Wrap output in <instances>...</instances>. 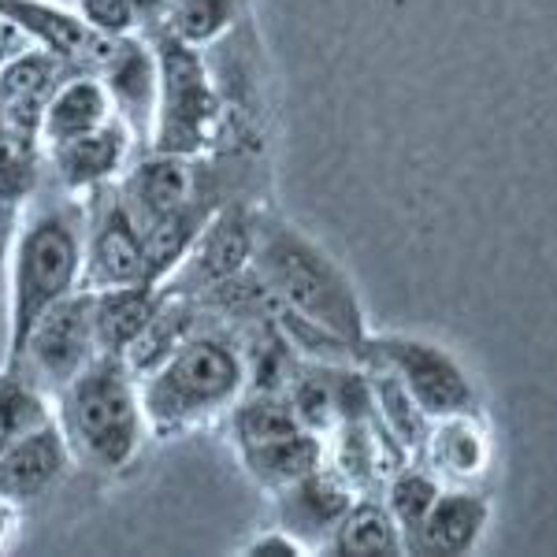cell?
Wrapping results in <instances>:
<instances>
[{
	"label": "cell",
	"instance_id": "obj_1",
	"mask_svg": "<svg viewBox=\"0 0 557 557\" xmlns=\"http://www.w3.org/2000/svg\"><path fill=\"white\" fill-rule=\"evenodd\" d=\"M249 272L260 278V286L272 294L283 312L317 323L354 349H361L372 331L361 294L354 278L343 272V264L317 238H309L264 201L253 209Z\"/></svg>",
	"mask_w": 557,
	"mask_h": 557
},
{
	"label": "cell",
	"instance_id": "obj_2",
	"mask_svg": "<svg viewBox=\"0 0 557 557\" xmlns=\"http://www.w3.org/2000/svg\"><path fill=\"white\" fill-rule=\"evenodd\" d=\"M83 249H86V197L71 194L57 183L38 186L30 201L20 205L12 268H8V346L12 357L34 320L49 305L67 298L83 286Z\"/></svg>",
	"mask_w": 557,
	"mask_h": 557
},
{
	"label": "cell",
	"instance_id": "obj_3",
	"mask_svg": "<svg viewBox=\"0 0 557 557\" xmlns=\"http://www.w3.org/2000/svg\"><path fill=\"white\" fill-rule=\"evenodd\" d=\"M246 383L249 372L238 335L205 312L201 327L138 380L152 438H186L220 424L246 394Z\"/></svg>",
	"mask_w": 557,
	"mask_h": 557
},
{
	"label": "cell",
	"instance_id": "obj_4",
	"mask_svg": "<svg viewBox=\"0 0 557 557\" xmlns=\"http://www.w3.org/2000/svg\"><path fill=\"white\" fill-rule=\"evenodd\" d=\"M52 420L64 435L75 469L94 475L127 472L152 443L138 375L123 357L112 354H97L52 398Z\"/></svg>",
	"mask_w": 557,
	"mask_h": 557
},
{
	"label": "cell",
	"instance_id": "obj_5",
	"mask_svg": "<svg viewBox=\"0 0 557 557\" xmlns=\"http://www.w3.org/2000/svg\"><path fill=\"white\" fill-rule=\"evenodd\" d=\"M141 34L157 60V112L146 149L178 152V157L227 149V112L212 78L209 52L172 38L160 26Z\"/></svg>",
	"mask_w": 557,
	"mask_h": 557
},
{
	"label": "cell",
	"instance_id": "obj_6",
	"mask_svg": "<svg viewBox=\"0 0 557 557\" xmlns=\"http://www.w3.org/2000/svg\"><path fill=\"white\" fill-rule=\"evenodd\" d=\"M357 364L386 368L428 420L454 412H480V386L446 346L406 331H368L357 349Z\"/></svg>",
	"mask_w": 557,
	"mask_h": 557
},
{
	"label": "cell",
	"instance_id": "obj_7",
	"mask_svg": "<svg viewBox=\"0 0 557 557\" xmlns=\"http://www.w3.org/2000/svg\"><path fill=\"white\" fill-rule=\"evenodd\" d=\"M97 354L101 349L94 335V294L78 286L67 298L49 305L26 331L20 349L0 364H12L34 391L52 401Z\"/></svg>",
	"mask_w": 557,
	"mask_h": 557
},
{
	"label": "cell",
	"instance_id": "obj_8",
	"mask_svg": "<svg viewBox=\"0 0 557 557\" xmlns=\"http://www.w3.org/2000/svg\"><path fill=\"white\" fill-rule=\"evenodd\" d=\"M86 197V249H83V286L108 290V286L149 283L146 238L123 201L120 186L104 183Z\"/></svg>",
	"mask_w": 557,
	"mask_h": 557
},
{
	"label": "cell",
	"instance_id": "obj_9",
	"mask_svg": "<svg viewBox=\"0 0 557 557\" xmlns=\"http://www.w3.org/2000/svg\"><path fill=\"white\" fill-rule=\"evenodd\" d=\"M260 201H231L220 212L209 215L201 231H197L194 246L175 264V272L160 283V290L197 294L212 290V286L227 283V278L242 275L249 268V253H253V209Z\"/></svg>",
	"mask_w": 557,
	"mask_h": 557
},
{
	"label": "cell",
	"instance_id": "obj_10",
	"mask_svg": "<svg viewBox=\"0 0 557 557\" xmlns=\"http://www.w3.org/2000/svg\"><path fill=\"white\" fill-rule=\"evenodd\" d=\"M94 75L108 89L115 120L146 149L152 131V112H157V60H152L146 34L108 38L94 64Z\"/></svg>",
	"mask_w": 557,
	"mask_h": 557
},
{
	"label": "cell",
	"instance_id": "obj_11",
	"mask_svg": "<svg viewBox=\"0 0 557 557\" xmlns=\"http://www.w3.org/2000/svg\"><path fill=\"white\" fill-rule=\"evenodd\" d=\"M71 469L75 461H71L64 435L49 412L0 450V498L20 509L34 506L45 494H52V487H60Z\"/></svg>",
	"mask_w": 557,
	"mask_h": 557
},
{
	"label": "cell",
	"instance_id": "obj_12",
	"mask_svg": "<svg viewBox=\"0 0 557 557\" xmlns=\"http://www.w3.org/2000/svg\"><path fill=\"white\" fill-rule=\"evenodd\" d=\"M138 149L141 146L120 120H108L89 134L45 146V178L71 194H89L104 183H115Z\"/></svg>",
	"mask_w": 557,
	"mask_h": 557
},
{
	"label": "cell",
	"instance_id": "obj_13",
	"mask_svg": "<svg viewBox=\"0 0 557 557\" xmlns=\"http://www.w3.org/2000/svg\"><path fill=\"white\" fill-rule=\"evenodd\" d=\"M354 498L357 491L346 480H338L327 465H320L317 472L272 491L275 528H283L286 535L298 539L309 554H320L343 513L354 506Z\"/></svg>",
	"mask_w": 557,
	"mask_h": 557
},
{
	"label": "cell",
	"instance_id": "obj_14",
	"mask_svg": "<svg viewBox=\"0 0 557 557\" xmlns=\"http://www.w3.org/2000/svg\"><path fill=\"white\" fill-rule=\"evenodd\" d=\"M417 461H424L443 487H480L494 465V438L483 409L431 420Z\"/></svg>",
	"mask_w": 557,
	"mask_h": 557
},
{
	"label": "cell",
	"instance_id": "obj_15",
	"mask_svg": "<svg viewBox=\"0 0 557 557\" xmlns=\"http://www.w3.org/2000/svg\"><path fill=\"white\" fill-rule=\"evenodd\" d=\"M491 498L480 487H443L428 517L412 532L406 554L417 557H465L475 554L491 528Z\"/></svg>",
	"mask_w": 557,
	"mask_h": 557
},
{
	"label": "cell",
	"instance_id": "obj_16",
	"mask_svg": "<svg viewBox=\"0 0 557 557\" xmlns=\"http://www.w3.org/2000/svg\"><path fill=\"white\" fill-rule=\"evenodd\" d=\"M67 71L71 64L45 49H26L0 60V120L41 134V112Z\"/></svg>",
	"mask_w": 557,
	"mask_h": 557
},
{
	"label": "cell",
	"instance_id": "obj_17",
	"mask_svg": "<svg viewBox=\"0 0 557 557\" xmlns=\"http://www.w3.org/2000/svg\"><path fill=\"white\" fill-rule=\"evenodd\" d=\"M108 120H115V112L101 78L94 71L71 67L57 83V89H52L49 104L41 112V146L78 138V134L104 127Z\"/></svg>",
	"mask_w": 557,
	"mask_h": 557
},
{
	"label": "cell",
	"instance_id": "obj_18",
	"mask_svg": "<svg viewBox=\"0 0 557 557\" xmlns=\"http://www.w3.org/2000/svg\"><path fill=\"white\" fill-rule=\"evenodd\" d=\"M238 461L257 487H264L268 494H272L278 487H286V483H294V480H301V475L320 469L323 465V435L298 428V431H290V435L268 438V443L242 446Z\"/></svg>",
	"mask_w": 557,
	"mask_h": 557
},
{
	"label": "cell",
	"instance_id": "obj_19",
	"mask_svg": "<svg viewBox=\"0 0 557 557\" xmlns=\"http://www.w3.org/2000/svg\"><path fill=\"white\" fill-rule=\"evenodd\" d=\"M327 557H398L406 554V539H401L398 524H394L391 509L383 506L380 494H357L354 506L346 509L338 528L323 543Z\"/></svg>",
	"mask_w": 557,
	"mask_h": 557
},
{
	"label": "cell",
	"instance_id": "obj_20",
	"mask_svg": "<svg viewBox=\"0 0 557 557\" xmlns=\"http://www.w3.org/2000/svg\"><path fill=\"white\" fill-rule=\"evenodd\" d=\"M201 320H205V312H201V305H197V298L160 290L157 309H152L146 327L138 331V338H134L131 349L123 354V361H127L131 372L141 380V375L164 361L178 343H186V338L201 327Z\"/></svg>",
	"mask_w": 557,
	"mask_h": 557
},
{
	"label": "cell",
	"instance_id": "obj_21",
	"mask_svg": "<svg viewBox=\"0 0 557 557\" xmlns=\"http://www.w3.org/2000/svg\"><path fill=\"white\" fill-rule=\"evenodd\" d=\"M94 294V335L97 349L112 357H123L138 331L146 327L160 301V286L152 283H131V286H108V290Z\"/></svg>",
	"mask_w": 557,
	"mask_h": 557
},
{
	"label": "cell",
	"instance_id": "obj_22",
	"mask_svg": "<svg viewBox=\"0 0 557 557\" xmlns=\"http://www.w3.org/2000/svg\"><path fill=\"white\" fill-rule=\"evenodd\" d=\"M246 15L249 0H168L157 26L194 49H212L215 41L235 34Z\"/></svg>",
	"mask_w": 557,
	"mask_h": 557
},
{
	"label": "cell",
	"instance_id": "obj_23",
	"mask_svg": "<svg viewBox=\"0 0 557 557\" xmlns=\"http://www.w3.org/2000/svg\"><path fill=\"white\" fill-rule=\"evenodd\" d=\"M45 183V146L38 131L0 120V201L23 205Z\"/></svg>",
	"mask_w": 557,
	"mask_h": 557
},
{
	"label": "cell",
	"instance_id": "obj_24",
	"mask_svg": "<svg viewBox=\"0 0 557 557\" xmlns=\"http://www.w3.org/2000/svg\"><path fill=\"white\" fill-rule=\"evenodd\" d=\"M438 491H443V483H438L428 465L417 461V457H406V461L383 480L380 498H383V506L391 509V517H394V524H398L401 539H406V546H409L412 532L420 528V520L428 517V509L435 506Z\"/></svg>",
	"mask_w": 557,
	"mask_h": 557
},
{
	"label": "cell",
	"instance_id": "obj_25",
	"mask_svg": "<svg viewBox=\"0 0 557 557\" xmlns=\"http://www.w3.org/2000/svg\"><path fill=\"white\" fill-rule=\"evenodd\" d=\"M52 412V401L34 391L12 364H0V450L12 443L20 431L38 424Z\"/></svg>",
	"mask_w": 557,
	"mask_h": 557
},
{
	"label": "cell",
	"instance_id": "obj_26",
	"mask_svg": "<svg viewBox=\"0 0 557 557\" xmlns=\"http://www.w3.org/2000/svg\"><path fill=\"white\" fill-rule=\"evenodd\" d=\"M75 12L83 23L101 38H123V34H141V23L134 15L131 0H75Z\"/></svg>",
	"mask_w": 557,
	"mask_h": 557
},
{
	"label": "cell",
	"instance_id": "obj_27",
	"mask_svg": "<svg viewBox=\"0 0 557 557\" xmlns=\"http://www.w3.org/2000/svg\"><path fill=\"white\" fill-rule=\"evenodd\" d=\"M238 557H309V550L294 535H286L283 528H268V532H257L249 543H242Z\"/></svg>",
	"mask_w": 557,
	"mask_h": 557
},
{
	"label": "cell",
	"instance_id": "obj_28",
	"mask_svg": "<svg viewBox=\"0 0 557 557\" xmlns=\"http://www.w3.org/2000/svg\"><path fill=\"white\" fill-rule=\"evenodd\" d=\"M15 227H20V205L0 201V305L8 298V268H12Z\"/></svg>",
	"mask_w": 557,
	"mask_h": 557
},
{
	"label": "cell",
	"instance_id": "obj_29",
	"mask_svg": "<svg viewBox=\"0 0 557 557\" xmlns=\"http://www.w3.org/2000/svg\"><path fill=\"white\" fill-rule=\"evenodd\" d=\"M20 506H12V502L0 498V550H8L12 546L15 532H20Z\"/></svg>",
	"mask_w": 557,
	"mask_h": 557
},
{
	"label": "cell",
	"instance_id": "obj_30",
	"mask_svg": "<svg viewBox=\"0 0 557 557\" xmlns=\"http://www.w3.org/2000/svg\"><path fill=\"white\" fill-rule=\"evenodd\" d=\"M164 4H168V0H131V8H134V15H138L141 30H149V26L160 23V15H164Z\"/></svg>",
	"mask_w": 557,
	"mask_h": 557
},
{
	"label": "cell",
	"instance_id": "obj_31",
	"mask_svg": "<svg viewBox=\"0 0 557 557\" xmlns=\"http://www.w3.org/2000/svg\"><path fill=\"white\" fill-rule=\"evenodd\" d=\"M60 4H67V8H75V0H60Z\"/></svg>",
	"mask_w": 557,
	"mask_h": 557
}]
</instances>
